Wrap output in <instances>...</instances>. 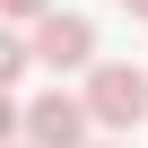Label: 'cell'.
Masks as SVG:
<instances>
[{
    "instance_id": "cell-1",
    "label": "cell",
    "mask_w": 148,
    "mask_h": 148,
    "mask_svg": "<svg viewBox=\"0 0 148 148\" xmlns=\"http://www.w3.org/2000/svg\"><path fill=\"white\" fill-rule=\"evenodd\" d=\"M87 113H96L105 131H139V122H148V70L96 61V70H87Z\"/></svg>"
},
{
    "instance_id": "cell-2",
    "label": "cell",
    "mask_w": 148,
    "mask_h": 148,
    "mask_svg": "<svg viewBox=\"0 0 148 148\" xmlns=\"http://www.w3.org/2000/svg\"><path fill=\"white\" fill-rule=\"evenodd\" d=\"M35 61L44 70H96V18H79V9L35 18Z\"/></svg>"
},
{
    "instance_id": "cell-3",
    "label": "cell",
    "mask_w": 148,
    "mask_h": 148,
    "mask_svg": "<svg viewBox=\"0 0 148 148\" xmlns=\"http://www.w3.org/2000/svg\"><path fill=\"white\" fill-rule=\"evenodd\" d=\"M87 96H61V87H44V96H26V139L35 148H87Z\"/></svg>"
},
{
    "instance_id": "cell-4",
    "label": "cell",
    "mask_w": 148,
    "mask_h": 148,
    "mask_svg": "<svg viewBox=\"0 0 148 148\" xmlns=\"http://www.w3.org/2000/svg\"><path fill=\"white\" fill-rule=\"evenodd\" d=\"M26 70H35V35H9L0 26V87H18Z\"/></svg>"
},
{
    "instance_id": "cell-5",
    "label": "cell",
    "mask_w": 148,
    "mask_h": 148,
    "mask_svg": "<svg viewBox=\"0 0 148 148\" xmlns=\"http://www.w3.org/2000/svg\"><path fill=\"white\" fill-rule=\"evenodd\" d=\"M18 139H26V105L0 87V148H18Z\"/></svg>"
},
{
    "instance_id": "cell-6",
    "label": "cell",
    "mask_w": 148,
    "mask_h": 148,
    "mask_svg": "<svg viewBox=\"0 0 148 148\" xmlns=\"http://www.w3.org/2000/svg\"><path fill=\"white\" fill-rule=\"evenodd\" d=\"M0 18H52V0H0Z\"/></svg>"
},
{
    "instance_id": "cell-7",
    "label": "cell",
    "mask_w": 148,
    "mask_h": 148,
    "mask_svg": "<svg viewBox=\"0 0 148 148\" xmlns=\"http://www.w3.org/2000/svg\"><path fill=\"white\" fill-rule=\"evenodd\" d=\"M122 9H131V18H139V26H148V0H122Z\"/></svg>"
},
{
    "instance_id": "cell-8",
    "label": "cell",
    "mask_w": 148,
    "mask_h": 148,
    "mask_svg": "<svg viewBox=\"0 0 148 148\" xmlns=\"http://www.w3.org/2000/svg\"><path fill=\"white\" fill-rule=\"evenodd\" d=\"M96 148H122V139H96Z\"/></svg>"
},
{
    "instance_id": "cell-9",
    "label": "cell",
    "mask_w": 148,
    "mask_h": 148,
    "mask_svg": "<svg viewBox=\"0 0 148 148\" xmlns=\"http://www.w3.org/2000/svg\"><path fill=\"white\" fill-rule=\"evenodd\" d=\"M18 148H35V139H18Z\"/></svg>"
}]
</instances>
